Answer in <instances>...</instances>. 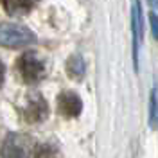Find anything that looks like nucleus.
I'll use <instances>...</instances> for the list:
<instances>
[{"label":"nucleus","mask_w":158,"mask_h":158,"mask_svg":"<svg viewBox=\"0 0 158 158\" xmlns=\"http://www.w3.org/2000/svg\"><path fill=\"white\" fill-rule=\"evenodd\" d=\"M36 41L34 32L20 23H13V22H4L0 23V45L7 47V49H18V47H25Z\"/></svg>","instance_id":"nucleus-1"},{"label":"nucleus","mask_w":158,"mask_h":158,"mask_svg":"<svg viewBox=\"0 0 158 158\" xmlns=\"http://www.w3.org/2000/svg\"><path fill=\"white\" fill-rule=\"evenodd\" d=\"M34 142L27 135L9 133L0 144V158H32Z\"/></svg>","instance_id":"nucleus-2"},{"label":"nucleus","mask_w":158,"mask_h":158,"mask_svg":"<svg viewBox=\"0 0 158 158\" xmlns=\"http://www.w3.org/2000/svg\"><path fill=\"white\" fill-rule=\"evenodd\" d=\"M18 70L25 83H38L45 76V63L34 52H25L18 59Z\"/></svg>","instance_id":"nucleus-3"},{"label":"nucleus","mask_w":158,"mask_h":158,"mask_svg":"<svg viewBox=\"0 0 158 158\" xmlns=\"http://www.w3.org/2000/svg\"><path fill=\"white\" fill-rule=\"evenodd\" d=\"M131 31H133V65H135V72H137L140 43H142V36H144V20H142L140 0H133V4H131Z\"/></svg>","instance_id":"nucleus-4"},{"label":"nucleus","mask_w":158,"mask_h":158,"mask_svg":"<svg viewBox=\"0 0 158 158\" xmlns=\"http://www.w3.org/2000/svg\"><path fill=\"white\" fill-rule=\"evenodd\" d=\"M22 113H23V118L27 122L36 124V122H41V120L47 118V115H49V104H47V101L41 97L40 94L34 92L25 101V106L22 110Z\"/></svg>","instance_id":"nucleus-5"},{"label":"nucleus","mask_w":158,"mask_h":158,"mask_svg":"<svg viewBox=\"0 0 158 158\" xmlns=\"http://www.w3.org/2000/svg\"><path fill=\"white\" fill-rule=\"evenodd\" d=\"M58 110L61 115L74 118L81 113L83 102H81L79 95H76L74 92H63V94H59V97H58Z\"/></svg>","instance_id":"nucleus-6"},{"label":"nucleus","mask_w":158,"mask_h":158,"mask_svg":"<svg viewBox=\"0 0 158 158\" xmlns=\"http://www.w3.org/2000/svg\"><path fill=\"white\" fill-rule=\"evenodd\" d=\"M0 4L9 15H25L34 7L36 0H0Z\"/></svg>","instance_id":"nucleus-7"},{"label":"nucleus","mask_w":158,"mask_h":158,"mask_svg":"<svg viewBox=\"0 0 158 158\" xmlns=\"http://www.w3.org/2000/svg\"><path fill=\"white\" fill-rule=\"evenodd\" d=\"M85 61L81 56H70L69 61H67V72H69V76L72 79H81L85 76Z\"/></svg>","instance_id":"nucleus-8"},{"label":"nucleus","mask_w":158,"mask_h":158,"mask_svg":"<svg viewBox=\"0 0 158 158\" xmlns=\"http://www.w3.org/2000/svg\"><path fill=\"white\" fill-rule=\"evenodd\" d=\"M34 158H61V153L59 149L54 146V144H41L34 149L32 153Z\"/></svg>","instance_id":"nucleus-9"},{"label":"nucleus","mask_w":158,"mask_h":158,"mask_svg":"<svg viewBox=\"0 0 158 158\" xmlns=\"http://www.w3.org/2000/svg\"><path fill=\"white\" fill-rule=\"evenodd\" d=\"M149 122L151 124H155V120H156V86L153 88L151 92V101H149Z\"/></svg>","instance_id":"nucleus-10"},{"label":"nucleus","mask_w":158,"mask_h":158,"mask_svg":"<svg viewBox=\"0 0 158 158\" xmlns=\"http://www.w3.org/2000/svg\"><path fill=\"white\" fill-rule=\"evenodd\" d=\"M149 23H151V32L158 40V15L156 13H149Z\"/></svg>","instance_id":"nucleus-11"},{"label":"nucleus","mask_w":158,"mask_h":158,"mask_svg":"<svg viewBox=\"0 0 158 158\" xmlns=\"http://www.w3.org/2000/svg\"><path fill=\"white\" fill-rule=\"evenodd\" d=\"M4 76H6V69H4V63L0 61V86H2V83H4Z\"/></svg>","instance_id":"nucleus-12"},{"label":"nucleus","mask_w":158,"mask_h":158,"mask_svg":"<svg viewBox=\"0 0 158 158\" xmlns=\"http://www.w3.org/2000/svg\"><path fill=\"white\" fill-rule=\"evenodd\" d=\"M149 2H151V6H153L155 9H158V0H149Z\"/></svg>","instance_id":"nucleus-13"}]
</instances>
